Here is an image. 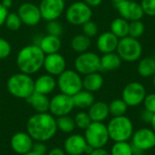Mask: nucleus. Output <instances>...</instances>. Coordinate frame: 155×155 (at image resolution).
Segmentation results:
<instances>
[{"mask_svg":"<svg viewBox=\"0 0 155 155\" xmlns=\"http://www.w3.org/2000/svg\"><path fill=\"white\" fill-rule=\"evenodd\" d=\"M88 109V114L92 122L104 123L110 115L108 104L102 101L94 102Z\"/></svg>","mask_w":155,"mask_h":155,"instance_id":"obj_22","label":"nucleus"},{"mask_svg":"<svg viewBox=\"0 0 155 155\" xmlns=\"http://www.w3.org/2000/svg\"><path fill=\"white\" fill-rule=\"evenodd\" d=\"M119 38L114 35L111 31L101 34L96 41V46L98 50L103 54L113 53L116 51Z\"/></svg>","mask_w":155,"mask_h":155,"instance_id":"obj_19","label":"nucleus"},{"mask_svg":"<svg viewBox=\"0 0 155 155\" xmlns=\"http://www.w3.org/2000/svg\"><path fill=\"white\" fill-rule=\"evenodd\" d=\"M122 59L116 52L104 54L100 57L101 69L104 71H114L118 69L122 65Z\"/></svg>","mask_w":155,"mask_h":155,"instance_id":"obj_25","label":"nucleus"},{"mask_svg":"<svg viewBox=\"0 0 155 155\" xmlns=\"http://www.w3.org/2000/svg\"><path fill=\"white\" fill-rule=\"evenodd\" d=\"M110 31L115 35L119 39L128 36L129 34V21L123 17H117L110 25Z\"/></svg>","mask_w":155,"mask_h":155,"instance_id":"obj_27","label":"nucleus"},{"mask_svg":"<svg viewBox=\"0 0 155 155\" xmlns=\"http://www.w3.org/2000/svg\"><path fill=\"white\" fill-rule=\"evenodd\" d=\"M111 1L115 5V4H117V3H119V2H121V1H123V0H111Z\"/></svg>","mask_w":155,"mask_h":155,"instance_id":"obj_50","label":"nucleus"},{"mask_svg":"<svg viewBox=\"0 0 155 155\" xmlns=\"http://www.w3.org/2000/svg\"><path fill=\"white\" fill-rule=\"evenodd\" d=\"M140 4L144 15L155 16V0H142Z\"/></svg>","mask_w":155,"mask_h":155,"instance_id":"obj_38","label":"nucleus"},{"mask_svg":"<svg viewBox=\"0 0 155 155\" xmlns=\"http://www.w3.org/2000/svg\"><path fill=\"white\" fill-rule=\"evenodd\" d=\"M143 104L144 105L145 110L153 114H155V93H151L149 94H146Z\"/></svg>","mask_w":155,"mask_h":155,"instance_id":"obj_40","label":"nucleus"},{"mask_svg":"<svg viewBox=\"0 0 155 155\" xmlns=\"http://www.w3.org/2000/svg\"><path fill=\"white\" fill-rule=\"evenodd\" d=\"M74 67L80 74H89L101 70L100 56L93 52H84L80 54L75 61Z\"/></svg>","mask_w":155,"mask_h":155,"instance_id":"obj_9","label":"nucleus"},{"mask_svg":"<svg viewBox=\"0 0 155 155\" xmlns=\"http://www.w3.org/2000/svg\"><path fill=\"white\" fill-rule=\"evenodd\" d=\"M57 85L62 94L73 96L83 90V79L79 73L74 70H64L58 75Z\"/></svg>","mask_w":155,"mask_h":155,"instance_id":"obj_7","label":"nucleus"},{"mask_svg":"<svg viewBox=\"0 0 155 155\" xmlns=\"http://www.w3.org/2000/svg\"><path fill=\"white\" fill-rule=\"evenodd\" d=\"M56 125H57V129H59L61 132L65 134L72 133L76 127L74 119L69 115L59 116L56 119Z\"/></svg>","mask_w":155,"mask_h":155,"instance_id":"obj_31","label":"nucleus"},{"mask_svg":"<svg viewBox=\"0 0 155 155\" xmlns=\"http://www.w3.org/2000/svg\"><path fill=\"white\" fill-rule=\"evenodd\" d=\"M42 18L46 21L57 20L65 10L64 0H42L38 5Z\"/></svg>","mask_w":155,"mask_h":155,"instance_id":"obj_14","label":"nucleus"},{"mask_svg":"<svg viewBox=\"0 0 155 155\" xmlns=\"http://www.w3.org/2000/svg\"><path fill=\"white\" fill-rule=\"evenodd\" d=\"M111 155H134L133 146L128 142H117L114 143L110 151Z\"/></svg>","mask_w":155,"mask_h":155,"instance_id":"obj_32","label":"nucleus"},{"mask_svg":"<svg viewBox=\"0 0 155 155\" xmlns=\"http://www.w3.org/2000/svg\"><path fill=\"white\" fill-rule=\"evenodd\" d=\"M8 15V9H6L1 3H0V26L5 25V21Z\"/></svg>","mask_w":155,"mask_h":155,"instance_id":"obj_42","label":"nucleus"},{"mask_svg":"<svg viewBox=\"0 0 155 155\" xmlns=\"http://www.w3.org/2000/svg\"><path fill=\"white\" fill-rule=\"evenodd\" d=\"M74 119L75 126L81 130H85L92 123V120L88 113H85V112H80L76 114Z\"/></svg>","mask_w":155,"mask_h":155,"instance_id":"obj_35","label":"nucleus"},{"mask_svg":"<svg viewBox=\"0 0 155 155\" xmlns=\"http://www.w3.org/2000/svg\"><path fill=\"white\" fill-rule=\"evenodd\" d=\"M17 14L22 23L28 26L36 25L42 19L39 6L32 3L22 4L17 10Z\"/></svg>","mask_w":155,"mask_h":155,"instance_id":"obj_15","label":"nucleus"},{"mask_svg":"<svg viewBox=\"0 0 155 155\" xmlns=\"http://www.w3.org/2000/svg\"><path fill=\"white\" fill-rule=\"evenodd\" d=\"M46 32L48 35L60 36L63 34V25L57 20L48 21L46 25Z\"/></svg>","mask_w":155,"mask_h":155,"instance_id":"obj_36","label":"nucleus"},{"mask_svg":"<svg viewBox=\"0 0 155 155\" xmlns=\"http://www.w3.org/2000/svg\"><path fill=\"white\" fill-rule=\"evenodd\" d=\"M83 33L89 38L94 37L98 34V25L92 20L83 25Z\"/></svg>","mask_w":155,"mask_h":155,"instance_id":"obj_37","label":"nucleus"},{"mask_svg":"<svg viewBox=\"0 0 155 155\" xmlns=\"http://www.w3.org/2000/svg\"><path fill=\"white\" fill-rule=\"evenodd\" d=\"M117 11L119 12L121 17L126 19L127 21L142 20L144 15L143 8L140 3L133 0H123L114 5Z\"/></svg>","mask_w":155,"mask_h":155,"instance_id":"obj_13","label":"nucleus"},{"mask_svg":"<svg viewBox=\"0 0 155 155\" xmlns=\"http://www.w3.org/2000/svg\"><path fill=\"white\" fill-rule=\"evenodd\" d=\"M6 88L11 95L26 100L35 92V81L29 74L17 73L9 77Z\"/></svg>","mask_w":155,"mask_h":155,"instance_id":"obj_3","label":"nucleus"},{"mask_svg":"<svg viewBox=\"0 0 155 155\" xmlns=\"http://www.w3.org/2000/svg\"><path fill=\"white\" fill-rule=\"evenodd\" d=\"M84 138L87 144L94 149L104 148L110 140L107 126L104 123L92 122L84 130Z\"/></svg>","mask_w":155,"mask_h":155,"instance_id":"obj_6","label":"nucleus"},{"mask_svg":"<svg viewBox=\"0 0 155 155\" xmlns=\"http://www.w3.org/2000/svg\"><path fill=\"white\" fill-rule=\"evenodd\" d=\"M109 113L113 117L125 115L128 110V105L123 99H114L109 104Z\"/></svg>","mask_w":155,"mask_h":155,"instance_id":"obj_30","label":"nucleus"},{"mask_svg":"<svg viewBox=\"0 0 155 155\" xmlns=\"http://www.w3.org/2000/svg\"><path fill=\"white\" fill-rule=\"evenodd\" d=\"M56 81L51 74H43L35 81V92L42 94H51L56 87Z\"/></svg>","mask_w":155,"mask_h":155,"instance_id":"obj_21","label":"nucleus"},{"mask_svg":"<svg viewBox=\"0 0 155 155\" xmlns=\"http://www.w3.org/2000/svg\"><path fill=\"white\" fill-rule=\"evenodd\" d=\"M45 54L36 45H29L23 47L17 54L16 64L21 73L33 74L43 66Z\"/></svg>","mask_w":155,"mask_h":155,"instance_id":"obj_2","label":"nucleus"},{"mask_svg":"<svg viewBox=\"0 0 155 155\" xmlns=\"http://www.w3.org/2000/svg\"><path fill=\"white\" fill-rule=\"evenodd\" d=\"M71 46L76 53L82 54L87 52L91 46V39L84 34L76 35L71 41Z\"/></svg>","mask_w":155,"mask_h":155,"instance_id":"obj_29","label":"nucleus"},{"mask_svg":"<svg viewBox=\"0 0 155 155\" xmlns=\"http://www.w3.org/2000/svg\"><path fill=\"white\" fill-rule=\"evenodd\" d=\"M12 51V47L10 43L0 37V60H4L5 58H7Z\"/></svg>","mask_w":155,"mask_h":155,"instance_id":"obj_39","label":"nucleus"},{"mask_svg":"<svg viewBox=\"0 0 155 155\" xmlns=\"http://www.w3.org/2000/svg\"><path fill=\"white\" fill-rule=\"evenodd\" d=\"M106 126L109 137L114 143L128 142L134 133V124L126 115L113 117Z\"/></svg>","mask_w":155,"mask_h":155,"instance_id":"obj_4","label":"nucleus"},{"mask_svg":"<svg viewBox=\"0 0 155 155\" xmlns=\"http://www.w3.org/2000/svg\"><path fill=\"white\" fill-rule=\"evenodd\" d=\"M32 151L38 155H45L46 153H47L46 146L43 143H41V142H38L36 143H34L33 148H32Z\"/></svg>","mask_w":155,"mask_h":155,"instance_id":"obj_41","label":"nucleus"},{"mask_svg":"<svg viewBox=\"0 0 155 155\" xmlns=\"http://www.w3.org/2000/svg\"><path fill=\"white\" fill-rule=\"evenodd\" d=\"M145 31V25L142 22V20H135V21H131L129 22V34L128 35L139 39Z\"/></svg>","mask_w":155,"mask_h":155,"instance_id":"obj_33","label":"nucleus"},{"mask_svg":"<svg viewBox=\"0 0 155 155\" xmlns=\"http://www.w3.org/2000/svg\"><path fill=\"white\" fill-rule=\"evenodd\" d=\"M115 52L123 61L132 63L138 61L141 58L143 54V46L138 39L128 35L119 39Z\"/></svg>","mask_w":155,"mask_h":155,"instance_id":"obj_5","label":"nucleus"},{"mask_svg":"<svg viewBox=\"0 0 155 155\" xmlns=\"http://www.w3.org/2000/svg\"><path fill=\"white\" fill-rule=\"evenodd\" d=\"M22 21L17 13H8L6 19L5 21V25L10 31H17L20 29L22 25Z\"/></svg>","mask_w":155,"mask_h":155,"instance_id":"obj_34","label":"nucleus"},{"mask_svg":"<svg viewBox=\"0 0 155 155\" xmlns=\"http://www.w3.org/2000/svg\"><path fill=\"white\" fill-rule=\"evenodd\" d=\"M138 74L144 78L153 76L155 74V59L153 57H144L140 60L137 66Z\"/></svg>","mask_w":155,"mask_h":155,"instance_id":"obj_28","label":"nucleus"},{"mask_svg":"<svg viewBox=\"0 0 155 155\" xmlns=\"http://www.w3.org/2000/svg\"><path fill=\"white\" fill-rule=\"evenodd\" d=\"M93 10L84 1H77L70 5L65 11L66 20L74 25H83L90 21Z\"/></svg>","mask_w":155,"mask_h":155,"instance_id":"obj_8","label":"nucleus"},{"mask_svg":"<svg viewBox=\"0 0 155 155\" xmlns=\"http://www.w3.org/2000/svg\"><path fill=\"white\" fill-rule=\"evenodd\" d=\"M47 155H65V152L61 148L54 147L47 153Z\"/></svg>","mask_w":155,"mask_h":155,"instance_id":"obj_44","label":"nucleus"},{"mask_svg":"<svg viewBox=\"0 0 155 155\" xmlns=\"http://www.w3.org/2000/svg\"><path fill=\"white\" fill-rule=\"evenodd\" d=\"M89 155H111L108 151H106L104 148H99V149H94Z\"/></svg>","mask_w":155,"mask_h":155,"instance_id":"obj_45","label":"nucleus"},{"mask_svg":"<svg viewBox=\"0 0 155 155\" xmlns=\"http://www.w3.org/2000/svg\"><path fill=\"white\" fill-rule=\"evenodd\" d=\"M131 140L134 146L145 153L155 147V132L147 127L138 129L134 133Z\"/></svg>","mask_w":155,"mask_h":155,"instance_id":"obj_12","label":"nucleus"},{"mask_svg":"<svg viewBox=\"0 0 155 155\" xmlns=\"http://www.w3.org/2000/svg\"><path fill=\"white\" fill-rule=\"evenodd\" d=\"M153 86H154V88H155V74H154V75H153Z\"/></svg>","mask_w":155,"mask_h":155,"instance_id":"obj_51","label":"nucleus"},{"mask_svg":"<svg viewBox=\"0 0 155 155\" xmlns=\"http://www.w3.org/2000/svg\"><path fill=\"white\" fill-rule=\"evenodd\" d=\"M43 67H45L48 74L58 76L66 69V61L59 53L46 54Z\"/></svg>","mask_w":155,"mask_h":155,"instance_id":"obj_16","label":"nucleus"},{"mask_svg":"<svg viewBox=\"0 0 155 155\" xmlns=\"http://www.w3.org/2000/svg\"><path fill=\"white\" fill-rule=\"evenodd\" d=\"M26 101L36 113H47L49 111L50 100L45 94L34 92Z\"/></svg>","mask_w":155,"mask_h":155,"instance_id":"obj_23","label":"nucleus"},{"mask_svg":"<svg viewBox=\"0 0 155 155\" xmlns=\"http://www.w3.org/2000/svg\"><path fill=\"white\" fill-rule=\"evenodd\" d=\"M10 145L15 153L22 155L32 151L34 142L32 137L27 133L19 132L12 136Z\"/></svg>","mask_w":155,"mask_h":155,"instance_id":"obj_17","label":"nucleus"},{"mask_svg":"<svg viewBox=\"0 0 155 155\" xmlns=\"http://www.w3.org/2000/svg\"><path fill=\"white\" fill-rule=\"evenodd\" d=\"M72 97L74 107L80 109H87L94 103V96L93 93L86 90H81Z\"/></svg>","mask_w":155,"mask_h":155,"instance_id":"obj_26","label":"nucleus"},{"mask_svg":"<svg viewBox=\"0 0 155 155\" xmlns=\"http://www.w3.org/2000/svg\"><path fill=\"white\" fill-rule=\"evenodd\" d=\"M74 108L73 97L64 94H58L50 100L49 111L51 114L57 117L69 115Z\"/></svg>","mask_w":155,"mask_h":155,"instance_id":"obj_11","label":"nucleus"},{"mask_svg":"<svg viewBox=\"0 0 155 155\" xmlns=\"http://www.w3.org/2000/svg\"><path fill=\"white\" fill-rule=\"evenodd\" d=\"M146 94V89L143 84L139 82H131L123 89L122 99L128 107H136L143 103Z\"/></svg>","mask_w":155,"mask_h":155,"instance_id":"obj_10","label":"nucleus"},{"mask_svg":"<svg viewBox=\"0 0 155 155\" xmlns=\"http://www.w3.org/2000/svg\"><path fill=\"white\" fill-rule=\"evenodd\" d=\"M56 132V119L48 113H36L26 123V133L36 142L49 141Z\"/></svg>","mask_w":155,"mask_h":155,"instance_id":"obj_1","label":"nucleus"},{"mask_svg":"<svg viewBox=\"0 0 155 155\" xmlns=\"http://www.w3.org/2000/svg\"><path fill=\"white\" fill-rule=\"evenodd\" d=\"M87 145L84 136L80 134H72L65 139L64 151L69 155H82L85 153Z\"/></svg>","mask_w":155,"mask_h":155,"instance_id":"obj_18","label":"nucleus"},{"mask_svg":"<svg viewBox=\"0 0 155 155\" xmlns=\"http://www.w3.org/2000/svg\"><path fill=\"white\" fill-rule=\"evenodd\" d=\"M22 155H38V154H36L35 153H34L33 151H31V152H29V153H25V154H22Z\"/></svg>","mask_w":155,"mask_h":155,"instance_id":"obj_49","label":"nucleus"},{"mask_svg":"<svg viewBox=\"0 0 155 155\" xmlns=\"http://www.w3.org/2000/svg\"><path fill=\"white\" fill-rule=\"evenodd\" d=\"M150 124H151V126H152V129L155 132V114H153V119H152Z\"/></svg>","mask_w":155,"mask_h":155,"instance_id":"obj_48","label":"nucleus"},{"mask_svg":"<svg viewBox=\"0 0 155 155\" xmlns=\"http://www.w3.org/2000/svg\"><path fill=\"white\" fill-rule=\"evenodd\" d=\"M153 114L151 113V112H149V111H147V110H145V109H144V111L141 114L142 120L144 123H146V124H150L151 123V121L153 119Z\"/></svg>","mask_w":155,"mask_h":155,"instance_id":"obj_43","label":"nucleus"},{"mask_svg":"<svg viewBox=\"0 0 155 155\" xmlns=\"http://www.w3.org/2000/svg\"><path fill=\"white\" fill-rule=\"evenodd\" d=\"M61 40L59 36L52 35H46L40 38L39 42L36 45H38L41 50L45 53V54H50L58 53V51L61 48Z\"/></svg>","mask_w":155,"mask_h":155,"instance_id":"obj_20","label":"nucleus"},{"mask_svg":"<svg viewBox=\"0 0 155 155\" xmlns=\"http://www.w3.org/2000/svg\"><path fill=\"white\" fill-rule=\"evenodd\" d=\"M1 4L6 8V9H9L12 5H13V0H3L1 2Z\"/></svg>","mask_w":155,"mask_h":155,"instance_id":"obj_47","label":"nucleus"},{"mask_svg":"<svg viewBox=\"0 0 155 155\" xmlns=\"http://www.w3.org/2000/svg\"><path fill=\"white\" fill-rule=\"evenodd\" d=\"M84 2L88 5L90 7H95L102 4L103 0H84Z\"/></svg>","mask_w":155,"mask_h":155,"instance_id":"obj_46","label":"nucleus"},{"mask_svg":"<svg viewBox=\"0 0 155 155\" xmlns=\"http://www.w3.org/2000/svg\"><path fill=\"white\" fill-rule=\"evenodd\" d=\"M104 83V80L101 74L98 72L92 73L84 75V78L83 79V88L91 93H94L103 87Z\"/></svg>","mask_w":155,"mask_h":155,"instance_id":"obj_24","label":"nucleus"}]
</instances>
